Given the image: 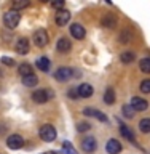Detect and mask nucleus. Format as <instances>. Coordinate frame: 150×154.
<instances>
[{"mask_svg":"<svg viewBox=\"0 0 150 154\" xmlns=\"http://www.w3.org/2000/svg\"><path fill=\"white\" fill-rule=\"evenodd\" d=\"M21 21V14L19 11H14V10H8L7 13L3 14V24L8 29H14Z\"/></svg>","mask_w":150,"mask_h":154,"instance_id":"obj_1","label":"nucleus"},{"mask_svg":"<svg viewBox=\"0 0 150 154\" xmlns=\"http://www.w3.org/2000/svg\"><path fill=\"white\" fill-rule=\"evenodd\" d=\"M91 128V125L88 124V122H80L78 125H77V130L81 133V132H86V130H90Z\"/></svg>","mask_w":150,"mask_h":154,"instance_id":"obj_28","label":"nucleus"},{"mask_svg":"<svg viewBox=\"0 0 150 154\" xmlns=\"http://www.w3.org/2000/svg\"><path fill=\"white\" fill-rule=\"evenodd\" d=\"M101 23H102L104 27H113L115 23H117V19H115L113 14H107V16L102 18V21H101Z\"/></svg>","mask_w":150,"mask_h":154,"instance_id":"obj_19","label":"nucleus"},{"mask_svg":"<svg viewBox=\"0 0 150 154\" xmlns=\"http://www.w3.org/2000/svg\"><path fill=\"white\" fill-rule=\"evenodd\" d=\"M56 48H57V51H61V53H69L70 48H72V42L66 37H61L56 43Z\"/></svg>","mask_w":150,"mask_h":154,"instance_id":"obj_14","label":"nucleus"},{"mask_svg":"<svg viewBox=\"0 0 150 154\" xmlns=\"http://www.w3.org/2000/svg\"><path fill=\"white\" fill-rule=\"evenodd\" d=\"M77 90H78L80 98H90V96H93V93H94L93 85H90V84H81Z\"/></svg>","mask_w":150,"mask_h":154,"instance_id":"obj_13","label":"nucleus"},{"mask_svg":"<svg viewBox=\"0 0 150 154\" xmlns=\"http://www.w3.org/2000/svg\"><path fill=\"white\" fill-rule=\"evenodd\" d=\"M139 130L142 133H150V119H142L139 124Z\"/></svg>","mask_w":150,"mask_h":154,"instance_id":"obj_26","label":"nucleus"},{"mask_svg":"<svg viewBox=\"0 0 150 154\" xmlns=\"http://www.w3.org/2000/svg\"><path fill=\"white\" fill-rule=\"evenodd\" d=\"M136 60V55H134L133 51H123L122 55H120V61L123 63V64H129V63H133Z\"/></svg>","mask_w":150,"mask_h":154,"instance_id":"obj_17","label":"nucleus"},{"mask_svg":"<svg viewBox=\"0 0 150 154\" xmlns=\"http://www.w3.org/2000/svg\"><path fill=\"white\" fill-rule=\"evenodd\" d=\"M131 106H133V109L139 111V112H142V111H146L149 108V103L144 98H139V96H133V100H131Z\"/></svg>","mask_w":150,"mask_h":154,"instance_id":"obj_10","label":"nucleus"},{"mask_svg":"<svg viewBox=\"0 0 150 154\" xmlns=\"http://www.w3.org/2000/svg\"><path fill=\"white\" fill-rule=\"evenodd\" d=\"M18 72H19V74H21L22 77H27V75L34 74V72H32V67H31V64H27V63H24V64H21V66H19Z\"/></svg>","mask_w":150,"mask_h":154,"instance_id":"obj_20","label":"nucleus"},{"mask_svg":"<svg viewBox=\"0 0 150 154\" xmlns=\"http://www.w3.org/2000/svg\"><path fill=\"white\" fill-rule=\"evenodd\" d=\"M94 117L99 119V120H102V122H107V116H105L104 112H101V111H96V112H94Z\"/></svg>","mask_w":150,"mask_h":154,"instance_id":"obj_30","label":"nucleus"},{"mask_svg":"<svg viewBox=\"0 0 150 154\" xmlns=\"http://www.w3.org/2000/svg\"><path fill=\"white\" fill-rule=\"evenodd\" d=\"M96 146H98V143H96V138H93V137L83 138V141H81V149L85 152H94Z\"/></svg>","mask_w":150,"mask_h":154,"instance_id":"obj_12","label":"nucleus"},{"mask_svg":"<svg viewBox=\"0 0 150 154\" xmlns=\"http://www.w3.org/2000/svg\"><path fill=\"white\" fill-rule=\"evenodd\" d=\"M50 66H51V61L48 60L46 56H42L40 60H37V67H38L40 71H43V72L50 71Z\"/></svg>","mask_w":150,"mask_h":154,"instance_id":"obj_16","label":"nucleus"},{"mask_svg":"<svg viewBox=\"0 0 150 154\" xmlns=\"http://www.w3.org/2000/svg\"><path fill=\"white\" fill-rule=\"evenodd\" d=\"M139 67H141L142 72L150 74V58H144V60L139 61Z\"/></svg>","mask_w":150,"mask_h":154,"instance_id":"obj_24","label":"nucleus"},{"mask_svg":"<svg viewBox=\"0 0 150 154\" xmlns=\"http://www.w3.org/2000/svg\"><path fill=\"white\" fill-rule=\"evenodd\" d=\"M129 40H131V34H129V32H123L122 35H120V42L126 43V42H129Z\"/></svg>","mask_w":150,"mask_h":154,"instance_id":"obj_29","label":"nucleus"},{"mask_svg":"<svg viewBox=\"0 0 150 154\" xmlns=\"http://www.w3.org/2000/svg\"><path fill=\"white\" fill-rule=\"evenodd\" d=\"M51 96H53V93L48 88H40V90H35L32 93V100L35 101L37 104H45Z\"/></svg>","mask_w":150,"mask_h":154,"instance_id":"obj_3","label":"nucleus"},{"mask_svg":"<svg viewBox=\"0 0 150 154\" xmlns=\"http://www.w3.org/2000/svg\"><path fill=\"white\" fill-rule=\"evenodd\" d=\"M122 111H123V116H125V117H128V119H133L134 114H136V111L133 109L131 104H125L122 108Z\"/></svg>","mask_w":150,"mask_h":154,"instance_id":"obj_23","label":"nucleus"},{"mask_svg":"<svg viewBox=\"0 0 150 154\" xmlns=\"http://www.w3.org/2000/svg\"><path fill=\"white\" fill-rule=\"evenodd\" d=\"M120 128H122V135H123L126 140H129V141H133V143L136 141V138H134V135H133L131 130H129V127H126V125H122Z\"/></svg>","mask_w":150,"mask_h":154,"instance_id":"obj_21","label":"nucleus"},{"mask_svg":"<svg viewBox=\"0 0 150 154\" xmlns=\"http://www.w3.org/2000/svg\"><path fill=\"white\" fill-rule=\"evenodd\" d=\"M67 95H69V98H78V90H77V88H70Z\"/></svg>","mask_w":150,"mask_h":154,"instance_id":"obj_33","label":"nucleus"},{"mask_svg":"<svg viewBox=\"0 0 150 154\" xmlns=\"http://www.w3.org/2000/svg\"><path fill=\"white\" fill-rule=\"evenodd\" d=\"M115 98H117L115 90L112 88V87H109V88L104 91V103L105 104H113L115 103Z\"/></svg>","mask_w":150,"mask_h":154,"instance_id":"obj_15","label":"nucleus"},{"mask_svg":"<svg viewBox=\"0 0 150 154\" xmlns=\"http://www.w3.org/2000/svg\"><path fill=\"white\" fill-rule=\"evenodd\" d=\"M70 19V11L69 10H57L56 16H54V21L57 26H66Z\"/></svg>","mask_w":150,"mask_h":154,"instance_id":"obj_8","label":"nucleus"},{"mask_svg":"<svg viewBox=\"0 0 150 154\" xmlns=\"http://www.w3.org/2000/svg\"><path fill=\"white\" fill-rule=\"evenodd\" d=\"M26 7H29V0H16V2H13V5H11V10H14V11H18V10L26 8Z\"/></svg>","mask_w":150,"mask_h":154,"instance_id":"obj_25","label":"nucleus"},{"mask_svg":"<svg viewBox=\"0 0 150 154\" xmlns=\"http://www.w3.org/2000/svg\"><path fill=\"white\" fill-rule=\"evenodd\" d=\"M141 91H142V93H150V79L142 80V84H141Z\"/></svg>","mask_w":150,"mask_h":154,"instance_id":"obj_27","label":"nucleus"},{"mask_svg":"<svg viewBox=\"0 0 150 154\" xmlns=\"http://www.w3.org/2000/svg\"><path fill=\"white\" fill-rule=\"evenodd\" d=\"M53 8H59V10H64V0H61V2H53L51 3Z\"/></svg>","mask_w":150,"mask_h":154,"instance_id":"obj_32","label":"nucleus"},{"mask_svg":"<svg viewBox=\"0 0 150 154\" xmlns=\"http://www.w3.org/2000/svg\"><path fill=\"white\" fill-rule=\"evenodd\" d=\"M56 128L53 127L51 124H45V125H42V128H40V138L43 140V141H54L56 140Z\"/></svg>","mask_w":150,"mask_h":154,"instance_id":"obj_2","label":"nucleus"},{"mask_svg":"<svg viewBox=\"0 0 150 154\" xmlns=\"http://www.w3.org/2000/svg\"><path fill=\"white\" fill-rule=\"evenodd\" d=\"M105 151L109 154H120L122 152V143L115 138H110L107 141V144H105Z\"/></svg>","mask_w":150,"mask_h":154,"instance_id":"obj_9","label":"nucleus"},{"mask_svg":"<svg viewBox=\"0 0 150 154\" xmlns=\"http://www.w3.org/2000/svg\"><path fill=\"white\" fill-rule=\"evenodd\" d=\"M22 84L26 85V87H35L38 84V77L35 74H31V75H27V77H22Z\"/></svg>","mask_w":150,"mask_h":154,"instance_id":"obj_18","label":"nucleus"},{"mask_svg":"<svg viewBox=\"0 0 150 154\" xmlns=\"http://www.w3.org/2000/svg\"><path fill=\"white\" fill-rule=\"evenodd\" d=\"M54 77L57 82H67L74 77V69H70V67H59L54 72Z\"/></svg>","mask_w":150,"mask_h":154,"instance_id":"obj_4","label":"nucleus"},{"mask_svg":"<svg viewBox=\"0 0 150 154\" xmlns=\"http://www.w3.org/2000/svg\"><path fill=\"white\" fill-rule=\"evenodd\" d=\"M70 35L74 37V38H77V40H81V38H85L86 31H85V27L81 26V24L74 23V24L70 26Z\"/></svg>","mask_w":150,"mask_h":154,"instance_id":"obj_7","label":"nucleus"},{"mask_svg":"<svg viewBox=\"0 0 150 154\" xmlns=\"http://www.w3.org/2000/svg\"><path fill=\"white\" fill-rule=\"evenodd\" d=\"M62 151H64V154H78L70 141H62Z\"/></svg>","mask_w":150,"mask_h":154,"instance_id":"obj_22","label":"nucleus"},{"mask_svg":"<svg viewBox=\"0 0 150 154\" xmlns=\"http://www.w3.org/2000/svg\"><path fill=\"white\" fill-rule=\"evenodd\" d=\"M34 43H35L38 48L45 47L48 43V34H46L45 29H37V31L34 32Z\"/></svg>","mask_w":150,"mask_h":154,"instance_id":"obj_5","label":"nucleus"},{"mask_svg":"<svg viewBox=\"0 0 150 154\" xmlns=\"http://www.w3.org/2000/svg\"><path fill=\"white\" fill-rule=\"evenodd\" d=\"M14 50H16L19 55H27L29 51H31V45H29V40L27 38L21 37L19 40L16 42V47H14Z\"/></svg>","mask_w":150,"mask_h":154,"instance_id":"obj_11","label":"nucleus"},{"mask_svg":"<svg viewBox=\"0 0 150 154\" xmlns=\"http://www.w3.org/2000/svg\"><path fill=\"white\" fill-rule=\"evenodd\" d=\"M7 146L10 149H19L24 146V138L21 135H11V137H8L7 140Z\"/></svg>","mask_w":150,"mask_h":154,"instance_id":"obj_6","label":"nucleus"},{"mask_svg":"<svg viewBox=\"0 0 150 154\" xmlns=\"http://www.w3.org/2000/svg\"><path fill=\"white\" fill-rule=\"evenodd\" d=\"M2 63H3V64H7V66H14V60H11V58H7V56L2 58Z\"/></svg>","mask_w":150,"mask_h":154,"instance_id":"obj_31","label":"nucleus"}]
</instances>
